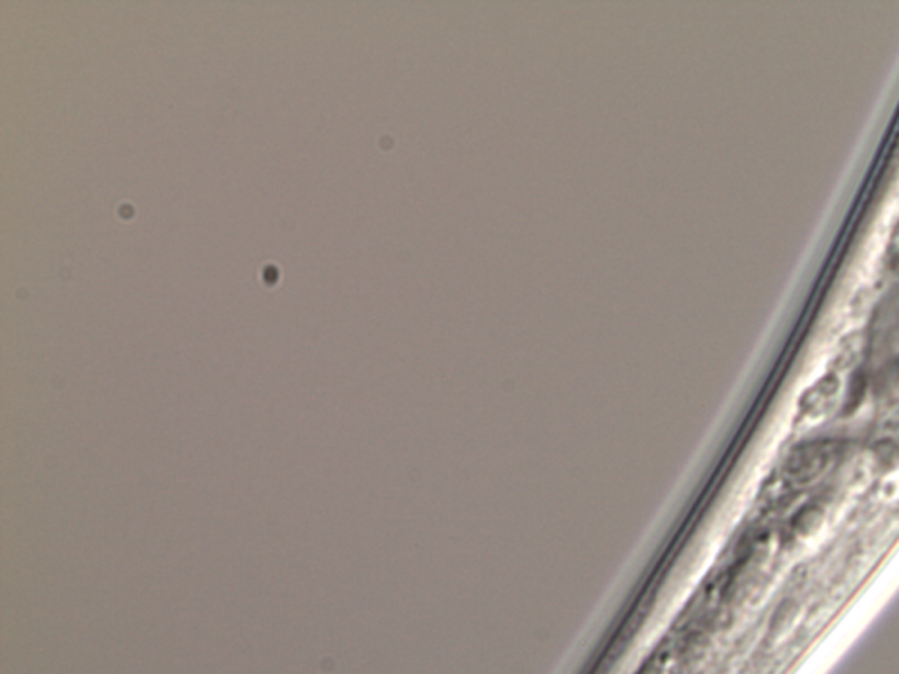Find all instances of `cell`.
Returning <instances> with one entry per match:
<instances>
[{
	"mask_svg": "<svg viewBox=\"0 0 899 674\" xmlns=\"http://www.w3.org/2000/svg\"><path fill=\"white\" fill-rule=\"evenodd\" d=\"M835 461V450L828 442H810L791 451L786 461V475L796 484H810Z\"/></svg>",
	"mask_w": 899,
	"mask_h": 674,
	"instance_id": "obj_1",
	"label": "cell"
}]
</instances>
